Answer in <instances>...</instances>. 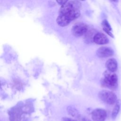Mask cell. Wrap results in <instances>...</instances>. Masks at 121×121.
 <instances>
[{
	"mask_svg": "<svg viewBox=\"0 0 121 121\" xmlns=\"http://www.w3.org/2000/svg\"><path fill=\"white\" fill-rule=\"evenodd\" d=\"M117 75L114 72L106 70L104 73V77L101 79V84L105 87L111 90H115L118 86Z\"/></svg>",
	"mask_w": 121,
	"mask_h": 121,
	"instance_id": "1",
	"label": "cell"
},
{
	"mask_svg": "<svg viewBox=\"0 0 121 121\" xmlns=\"http://www.w3.org/2000/svg\"><path fill=\"white\" fill-rule=\"evenodd\" d=\"M98 97L101 101L109 105L115 104L117 100L116 95L113 92L107 90L100 91L98 93Z\"/></svg>",
	"mask_w": 121,
	"mask_h": 121,
	"instance_id": "2",
	"label": "cell"
},
{
	"mask_svg": "<svg viewBox=\"0 0 121 121\" xmlns=\"http://www.w3.org/2000/svg\"><path fill=\"white\" fill-rule=\"evenodd\" d=\"M81 7L80 3L77 0H74L67 2L63 5L59 9V15H65L74 9H79Z\"/></svg>",
	"mask_w": 121,
	"mask_h": 121,
	"instance_id": "3",
	"label": "cell"
},
{
	"mask_svg": "<svg viewBox=\"0 0 121 121\" xmlns=\"http://www.w3.org/2000/svg\"><path fill=\"white\" fill-rule=\"evenodd\" d=\"M88 30L87 26L82 23H78L72 27L71 32L75 36H81L85 35Z\"/></svg>",
	"mask_w": 121,
	"mask_h": 121,
	"instance_id": "4",
	"label": "cell"
},
{
	"mask_svg": "<svg viewBox=\"0 0 121 121\" xmlns=\"http://www.w3.org/2000/svg\"><path fill=\"white\" fill-rule=\"evenodd\" d=\"M91 116L93 121H104L107 117V112L103 109H95L92 111Z\"/></svg>",
	"mask_w": 121,
	"mask_h": 121,
	"instance_id": "5",
	"label": "cell"
},
{
	"mask_svg": "<svg viewBox=\"0 0 121 121\" xmlns=\"http://www.w3.org/2000/svg\"><path fill=\"white\" fill-rule=\"evenodd\" d=\"M114 54V51L110 47L102 46L96 51V55L99 58H107L112 56Z\"/></svg>",
	"mask_w": 121,
	"mask_h": 121,
	"instance_id": "6",
	"label": "cell"
},
{
	"mask_svg": "<svg viewBox=\"0 0 121 121\" xmlns=\"http://www.w3.org/2000/svg\"><path fill=\"white\" fill-rule=\"evenodd\" d=\"M93 42L98 44H105L109 43V40L105 35L97 32L94 37Z\"/></svg>",
	"mask_w": 121,
	"mask_h": 121,
	"instance_id": "7",
	"label": "cell"
},
{
	"mask_svg": "<svg viewBox=\"0 0 121 121\" xmlns=\"http://www.w3.org/2000/svg\"><path fill=\"white\" fill-rule=\"evenodd\" d=\"M105 67L107 70L112 72H115L118 69V63L114 58H110L107 60L105 63Z\"/></svg>",
	"mask_w": 121,
	"mask_h": 121,
	"instance_id": "8",
	"label": "cell"
},
{
	"mask_svg": "<svg viewBox=\"0 0 121 121\" xmlns=\"http://www.w3.org/2000/svg\"><path fill=\"white\" fill-rule=\"evenodd\" d=\"M58 25L60 26H65L71 22L66 15H60L56 19Z\"/></svg>",
	"mask_w": 121,
	"mask_h": 121,
	"instance_id": "9",
	"label": "cell"
},
{
	"mask_svg": "<svg viewBox=\"0 0 121 121\" xmlns=\"http://www.w3.org/2000/svg\"><path fill=\"white\" fill-rule=\"evenodd\" d=\"M121 106V100L120 99H118L116 102L115 105L114 106V107L112 112L111 117L112 120H115L116 118L120 112Z\"/></svg>",
	"mask_w": 121,
	"mask_h": 121,
	"instance_id": "10",
	"label": "cell"
},
{
	"mask_svg": "<svg viewBox=\"0 0 121 121\" xmlns=\"http://www.w3.org/2000/svg\"><path fill=\"white\" fill-rule=\"evenodd\" d=\"M102 26L103 29V30L107 34H108L110 36L112 37V38H114V35L111 32V31L112 30V27H111L110 25L108 23V21L106 19H104L102 22Z\"/></svg>",
	"mask_w": 121,
	"mask_h": 121,
	"instance_id": "11",
	"label": "cell"
},
{
	"mask_svg": "<svg viewBox=\"0 0 121 121\" xmlns=\"http://www.w3.org/2000/svg\"><path fill=\"white\" fill-rule=\"evenodd\" d=\"M97 33V31L93 29L89 30H88L85 34V38L86 41L87 42L93 41L94 37Z\"/></svg>",
	"mask_w": 121,
	"mask_h": 121,
	"instance_id": "12",
	"label": "cell"
},
{
	"mask_svg": "<svg viewBox=\"0 0 121 121\" xmlns=\"http://www.w3.org/2000/svg\"><path fill=\"white\" fill-rule=\"evenodd\" d=\"M68 0H56L57 3L61 5H63L67 2Z\"/></svg>",
	"mask_w": 121,
	"mask_h": 121,
	"instance_id": "13",
	"label": "cell"
},
{
	"mask_svg": "<svg viewBox=\"0 0 121 121\" xmlns=\"http://www.w3.org/2000/svg\"><path fill=\"white\" fill-rule=\"evenodd\" d=\"M62 121H77L74 120V119H72L71 118L65 117L62 119Z\"/></svg>",
	"mask_w": 121,
	"mask_h": 121,
	"instance_id": "14",
	"label": "cell"
},
{
	"mask_svg": "<svg viewBox=\"0 0 121 121\" xmlns=\"http://www.w3.org/2000/svg\"><path fill=\"white\" fill-rule=\"evenodd\" d=\"M112 0V1H113L114 2H117V1H118V0Z\"/></svg>",
	"mask_w": 121,
	"mask_h": 121,
	"instance_id": "15",
	"label": "cell"
},
{
	"mask_svg": "<svg viewBox=\"0 0 121 121\" xmlns=\"http://www.w3.org/2000/svg\"><path fill=\"white\" fill-rule=\"evenodd\" d=\"M82 0L83 1V0Z\"/></svg>",
	"mask_w": 121,
	"mask_h": 121,
	"instance_id": "16",
	"label": "cell"
}]
</instances>
